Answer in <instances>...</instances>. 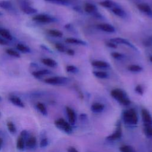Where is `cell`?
Listing matches in <instances>:
<instances>
[{
	"label": "cell",
	"instance_id": "1",
	"mask_svg": "<svg viewBox=\"0 0 152 152\" xmlns=\"http://www.w3.org/2000/svg\"><path fill=\"white\" fill-rule=\"evenodd\" d=\"M122 118L124 123L130 126L135 125L138 122L137 113L133 108L125 110L122 114Z\"/></svg>",
	"mask_w": 152,
	"mask_h": 152
},
{
	"label": "cell",
	"instance_id": "2",
	"mask_svg": "<svg viewBox=\"0 0 152 152\" xmlns=\"http://www.w3.org/2000/svg\"><path fill=\"white\" fill-rule=\"evenodd\" d=\"M110 94L113 99L124 106H128L131 103L129 99L122 90L119 88L113 89L110 92Z\"/></svg>",
	"mask_w": 152,
	"mask_h": 152
},
{
	"label": "cell",
	"instance_id": "3",
	"mask_svg": "<svg viewBox=\"0 0 152 152\" xmlns=\"http://www.w3.org/2000/svg\"><path fill=\"white\" fill-rule=\"evenodd\" d=\"M54 124L58 129L66 134H71L72 132L71 125L63 118H59L55 120Z\"/></svg>",
	"mask_w": 152,
	"mask_h": 152
},
{
	"label": "cell",
	"instance_id": "4",
	"mask_svg": "<svg viewBox=\"0 0 152 152\" xmlns=\"http://www.w3.org/2000/svg\"><path fill=\"white\" fill-rule=\"evenodd\" d=\"M46 84L53 86L65 85L69 81V79L65 77L55 76L52 77L47 78L44 81Z\"/></svg>",
	"mask_w": 152,
	"mask_h": 152
},
{
	"label": "cell",
	"instance_id": "5",
	"mask_svg": "<svg viewBox=\"0 0 152 152\" xmlns=\"http://www.w3.org/2000/svg\"><path fill=\"white\" fill-rule=\"evenodd\" d=\"M33 20L41 23H51L56 21L55 18L45 14H40L34 16Z\"/></svg>",
	"mask_w": 152,
	"mask_h": 152
},
{
	"label": "cell",
	"instance_id": "6",
	"mask_svg": "<svg viewBox=\"0 0 152 152\" xmlns=\"http://www.w3.org/2000/svg\"><path fill=\"white\" fill-rule=\"evenodd\" d=\"M122 132L121 124H118L116 126V128L115 130V131L112 134L107 136L106 137V140L107 141H110L117 140L121 138V137H122Z\"/></svg>",
	"mask_w": 152,
	"mask_h": 152
},
{
	"label": "cell",
	"instance_id": "7",
	"mask_svg": "<svg viewBox=\"0 0 152 152\" xmlns=\"http://www.w3.org/2000/svg\"><path fill=\"white\" fill-rule=\"evenodd\" d=\"M110 41L115 43V44H124L126 46H129V48L134 49L135 50H138L137 48L135 47V45H134L132 43H131L129 40L124 39V38H121V37H115V38H112L110 39Z\"/></svg>",
	"mask_w": 152,
	"mask_h": 152
},
{
	"label": "cell",
	"instance_id": "8",
	"mask_svg": "<svg viewBox=\"0 0 152 152\" xmlns=\"http://www.w3.org/2000/svg\"><path fill=\"white\" fill-rule=\"evenodd\" d=\"M65 110H66L67 118L68 119V122L71 125H75L77 121V115L75 111L69 106H66Z\"/></svg>",
	"mask_w": 152,
	"mask_h": 152
},
{
	"label": "cell",
	"instance_id": "9",
	"mask_svg": "<svg viewBox=\"0 0 152 152\" xmlns=\"http://www.w3.org/2000/svg\"><path fill=\"white\" fill-rule=\"evenodd\" d=\"M141 117L143 124L152 125V116L148 110L146 109L141 110Z\"/></svg>",
	"mask_w": 152,
	"mask_h": 152
},
{
	"label": "cell",
	"instance_id": "10",
	"mask_svg": "<svg viewBox=\"0 0 152 152\" xmlns=\"http://www.w3.org/2000/svg\"><path fill=\"white\" fill-rule=\"evenodd\" d=\"M138 9L144 13L145 14L148 15L149 17H152V9L149 5L145 3H140L137 5Z\"/></svg>",
	"mask_w": 152,
	"mask_h": 152
},
{
	"label": "cell",
	"instance_id": "11",
	"mask_svg": "<svg viewBox=\"0 0 152 152\" xmlns=\"http://www.w3.org/2000/svg\"><path fill=\"white\" fill-rule=\"evenodd\" d=\"M97 27L99 30H100L106 32V33H115V27L112 25H111L110 24H108V23L99 24L97 26Z\"/></svg>",
	"mask_w": 152,
	"mask_h": 152
},
{
	"label": "cell",
	"instance_id": "12",
	"mask_svg": "<svg viewBox=\"0 0 152 152\" xmlns=\"http://www.w3.org/2000/svg\"><path fill=\"white\" fill-rule=\"evenodd\" d=\"M37 145V140L35 137L29 136L26 141V148L29 150H34Z\"/></svg>",
	"mask_w": 152,
	"mask_h": 152
},
{
	"label": "cell",
	"instance_id": "13",
	"mask_svg": "<svg viewBox=\"0 0 152 152\" xmlns=\"http://www.w3.org/2000/svg\"><path fill=\"white\" fill-rule=\"evenodd\" d=\"M9 100L14 105L21 108L24 107V103L18 96L15 95H11L9 97Z\"/></svg>",
	"mask_w": 152,
	"mask_h": 152
},
{
	"label": "cell",
	"instance_id": "14",
	"mask_svg": "<svg viewBox=\"0 0 152 152\" xmlns=\"http://www.w3.org/2000/svg\"><path fill=\"white\" fill-rule=\"evenodd\" d=\"M105 108L104 105L103 103H99V102H95L93 103L91 106V110L95 113H99L102 112Z\"/></svg>",
	"mask_w": 152,
	"mask_h": 152
},
{
	"label": "cell",
	"instance_id": "15",
	"mask_svg": "<svg viewBox=\"0 0 152 152\" xmlns=\"http://www.w3.org/2000/svg\"><path fill=\"white\" fill-rule=\"evenodd\" d=\"M112 12L116 16L122 18H124L126 17V12L125 11L120 7L119 6H116L113 8H112L111 9Z\"/></svg>",
	"mask_w": 152,
	"mask_h": 152
},
{
	"label": "cell",
	"instance_id": "16",
	"mask_svg": "<svg viewBox=\"0 0 152 152\" xmlns=\"http://www.w3.org/2000/svg\"><path fill=\"white\" fill-rule=\"evenodd\" d=\"M91 65L94 67L98 68H108L110 67V65L108 62L103 61H99L96 60L91 62Z\"/></svg>",
	"mask_w": 152,
	"mask_h": 152
},
{
	"label": "cell",
	"instance_id": "17",
	"mask_svg": "<svg viewBox=\"0 0 152 152\" xmlns=\"http://www.w3.org/2000/svg\"><path fill=\"white\" fill-rule=\"evenodd\" d=\"M65 42L67 43L79 45H82V46H86L87 45V42H86L85 41L79 39L75 38V37H68L65 39Z\"/></svg>",
	"mask_w": 152,
	"mask_h": 152
},
{
	"label": "cell",
	"instance_id": "18",
	"mask_svg": "<svg viewBox=\"0 0 152 152\" xmlns=\"http://www.w3.org/2000/svg\"><path fill=\"white\" fill-rule=\"evenodd\" d=\"M84 11L91 14H94L95 12H97V9L96 6L91 3H86L84 5Z\"/></svg>",
	"mask_w": 152,
	"mask_h": 152
},
{
	"label": "cell",
	"instance_id": "19",
	"mask_svg": "<svg viewBox=\"0 0 152 152\" xmlns=\"http://www.w3.org/2000/svg\"><path fill=\"white\" fill-rule=\"evenodd\" d=\"M52 72L46 69H40V70H38V71H36L32 72V75L37 78H40L44 76V75H46L48 74H50Z\"/></svg>",
	"mask_w": 152,
	"mask_h": 152
},
{
	"label": "cell",
	"instance_id": "20",
	"mask_svg": "<svg viewBox=\"0 0 152 152\" xmlns=\"http://www.w3.org/2000/svg\"><path fill=\"white\" fill-rule=\"evenodd\" d=\"M20 8H21V11L24 13L28 14V15L33 14L37 12V10L36 8L31 7L30 5H24V6L20 7Z\"/></svg>",
	"mask_w": 152,
	"mask_h": 152
},
{
	"label": "cell",
	"instance_id": "21",
	"mask_svg": "<svg viewBox=\"0 0 152 152\" xmlns=\"http://www.w3.org/2000/svg\"><path fill=\"white\" fill-rule=\"evenodd\" d=\"M42 62L44 65L51 68H55L58 65V63L56 62V61H55L52 58H43L42 59Z\"/></svg>",
	"mask_w": 152,
	"mask_h": 152
},
{
	"label": "cell",
	"instance_id": "22",
	"mask_svg": "<svg viewBox=\"0 0 152 152\" xmlns=\"http://www.w3.org/2000/svg\"><path fill=\"white\" fill-rule=\"evenodd\" d=\"M100 5L104 8H110L112 9V8L118 6L117 4L113 2L112 0H103L101 2H100Z\"/></svg>",
	"mask_w": 152,
	"mask_h": 152
},
{
	"label": "cell",
	"instance_id": "23",
	"mask_svg": "<svg viewBox=\"0 0 152 152\" xmlns=\"http://www.w3.org/2000/svg\"><path fill=\"white\" fill-rule=\"evenodd\" d=\"M16 146L18 150L23 151L26 148V140L20 135L17 138Z\"/></svg>",
	"mask_w": 152,
	"mask_h": 152
},
{
	"label": "cell",
	"instance_id": "24",
	"mask_svg": "<svg viewBox=\"0 0 152 152\" xmlns=\"http://www.w3.org/2000/svg\"><path fill=\"white\" fill-rule=\"evenodd\" d=\"M0 8L5 10H12L13 9V5L8 0H2L0 1Z\"/></svg>",
	"mask_w": 152,
	"mask_h": 152
},
{
	"label": "cell",
	"instance_id": "25",
	"mask_svg": "<svg viewBox=\"0 0 152 152\" xmlns=\"http://www.w3.org/2000/svg\"><path fill=\"white\" fill-rule=\"evenodd\" d=\"M0 35L7 40H12L13 39L10 32L5 28H0Z\"/></svg>",
	"mask_w": 152,
	"mask_h": 152
},
{
	"label": "cell",
	"instance_id": "26",
	"mask_svg": "<svg viewBox=\"0 0 152 152\" xmlns=\"http://www.w3.org/2000/svg\"><path fill=\"white\" fill-rule=\"evenodd\" d=\"M143 128L145 135L148 138H152V125L143 124Z\"/></svg>",
	"mask_w": 152,
	"mask_h": 152
},
{
	"label": "cell",
	"instance_id": "27",
	"mask_svg": "<svg viewBox=\"0 0 152 152\" xmlns=\"http://www.w3.org/2000/svg\"><path fill=\"white\" fill-rule=\"evenodd\" d=\"M36 107L39 110V111L44 116H46L48 115V110L46 106L40 102H38L36 104Z\"/></svg>",
	"mask_w": 152,
	"mask_h": 152
},
{
	"label": "cell",
	"instance_id": "28",
	"mask_svg": "<svg viewBox=\"0 0 152 152\" xmlns=\"http://www.w3.org/2000/svg\"><path fill=\"white\" fill-rule=\"evenodd\" d=\"M93 74L96 77L100 79L107 78L109 77V75L107 72L102 71H94L93 72Z\"/></svg>",
	"mask_w": 152,
	"mask_h": 152
},
{
	"label": "cell",
	"instance_id": "29",
	"mask_svg": "<svg viewBox=\"0 0 152 152\" xmlns=\"http://www.w3.org/2000/svg\"><path fill=\"white\" fill-rule=\"evenodd\" d=\"M128 71L132 72H141L143 69L142 67L138 65H131L128 66Z\"/></svg>",
	"mask_w": 152,
	"mask_h": 152
},
{
	"label": "cell",
	"instance_id": "30",
	"mask_svg": "<svg viewBox=\"0 0 152 152\" xmlns=\"http://www.w3.org/2000/svg\"><path fill=\"white\" fill-rule=\"evenodd\" d=\"M48 33L53 36V37H62L63 36V33L62 31H61L60 30H56V29H50L48 30Z\"/></svg>",
	"mask_w": 152,
	"mask_h": 152
},
{
	"label": "cell",
	"instance_id": "31",
	"mask_svg": "<svg viewBox=\"0 0 152 152\" xmlns=\"http://www.w3.org/2000/svg\"><path fill=\"white\" fill-rule=\"evenodd\" d=\"M17 49L19 51L23 52V53H29L31 52L30 49L28 46H27L26 45H24L23 44H21V43H19L17 45Z\"/></svg>",
	"mask_w": 152,
	"mask_h": 152
},
{
	"label": "cell",
	"instance_id": "32",
	"mask_svg": "<svg viewBox=\"0 0 152 152\" xmlns=\"http://www.w3.org/2000/svg\"><path fill=\"white\" fill-rule=\"evenodd\" d=\"M8 130L11 134H15L17 132V128L12 121H8L7 124Z\"/></svg>",
	"mask_w": 152,
	"mask_h": 152
},
{
	"label": "cell",
	"instance_id": "33",
	"mask_svg": "<svg viewBox=\"0 0 152 152\" xmlns=\"http://www.w3.org/2000/svg\"><path fill=\"white\" fill-rule=\"evenodd\" d=\"M5 52L8 55H9L11 56L15 57V58H20V55L19 52H18L17 50H15L13 49H11V48L7 49H6Z\"/></svg>",
	"mask_w": 152,
	"mask_h": 152
},
{
	"label": "cell",
	"instance_id": "34",
	"mask_svg": "<svg viewBox=\"0 0 152 152\" xmlns=\"http://www.w3.org/2000/svg\"><path fill=\"white\" fill-rule=\"evenodd\" d=\"M66 70L67 72L72 73V74H75L78 72V69L77 66L72 65H69L66 66Z\"/></svg>",
	"mask_w": 152,
	"mask_h": 152
},
{
	"label": "cell",
	"instance_id": "35",
	"mask_svg": "<svg viewBox=\"0 0 152 152\" xmlns=\"http://www.w3.org/2000/svg\"><path fill=\"white\" fill-rule=\"evenodd\" d=\"M119 150L121 152H134L131 146L127 145L121 146L119 148Z\"/></svg>",
	"mask_w": 152,
	"mask_h": 152
},
{
	"label": "cell",
	"instance_id": "36",
	"mask_svg": "<svg viewBox=\"0 0 152 152\" xmlns=\"http://www.w3.org/2000/svg\"><path fill=\"white\" fill-rule=\"evenodd\" d=\"M111 56L115 59H118V60H120L124 58V55L122 53L117 52H113L111 53Z\"/></svg>",
	"mask_w": 152,
	"mask_h": 152
},
{
	"label": "cell",
	"instance_id": "37",
	"mask_svg": "<svg viewBox=\"0 0 152 152\" xmlns=\"http://www.w3.org/2000/svg\"><path fill=\"white\" fill-rule=\"evenodd\" d=\"M46 1L51 2L53 3L61 4V5H67L69 4V0H46Z\"/></svg>",
	"mask_w": 152,
	"mask_h": 152
},
{
	"label": "cell",
	"instance_id": "38",
	"mask_svg": "<svg viewBox=\"0 0 152 152\" xmlns=\"http://www.w3.org/2000/svg\"><path fill=\"white\" fill-rule=\"evenodd\" d=\"M55 48L59 52H64L66 51V49L65 46L64 45L59 43L55 44Z\"/></svg>",
	"mask_w": 152,
	"mask_h": 152
},
{
	"label": "cell",
	"instance_id": "39",
	"mask_svg": "<svg viewBox=\"0 0 152 152\" xmlns=\"http://www.w3.org/2000/svg\"><path fill=\"white\" fill-rule=\"evenodd\" d=\"M49 144V141L48 139L46 137H43L41 139V141L40 142V147L41 148H44L46 147V146H48Z\"/></svg>",
	"mask_w": 152,
	"mask_h": 152
},
{
	"label": "cell",
	"instance_id": "40",
	"mask_svg": "<svg viewBox=\"0 0 152 152\" xmlns=\"http://www.w3.org/2000/svg\"><path fill=\"white\" fill-rule=\"evenodd\" d=\"M135 92L140 94V95H142L144 93V89L142 88V87L141 86V85H137L135 87Z\"/></svg>",
	"mask_w": 152,
	"mask_h": 152
},
{
	"label": "cell",
	"instance_id": "41",
	"mask_svg": "<svg viewBox=\"0 0 152 152\" xmlns=\"http://www.w3.org/2000/svg\"><path fill=\"white\" fill-rule=\"evenodd\" d=\"M106 46L109 47V48H117L116 44H115V43H113V42H112L111 41L107 42Z\"/></svg>",
	"mask_w": 152,
	"mask_h": 152
},
{
	"label": "cell",
	"instance_id": "42",
	"mask_svg": "<svg viewBox=\"0 0 152 152\" xmlns=\"http://www.w3.org/2000/svg\"><path fill=\"white\" fill-rule=\"evenodd\" d=\"M8 40H5V39H4L0 37V45H8Z\"/></svg>",
	"mask_w": 152,
	"mask_h": 152
},
{
	"label": "cell",
	"instance_id": "43",
	"mask_svg": "<svg viewBox=\"0 0 152 152\" xmlns=\"http://www.w3.org/2000/svg\"><path fill=\"white\" fill-rule=\"evenodd\" d=\"M68 152H79L75 147H69L68 150H67Z\"/></svg>",
	"mask_w": 152,
	"mask_h": 152
},
{
	"label": "cell",
	"instance_id": "44",
	"mask_svg": "<svg viewBox=\"0 0 152 152\" xmlns=\"http://www.w3.org/2000/svg\"><path fill=\"white\" fill-rule=\"evenodd\" d=\"M66 53L69 55H71V56H72V55H74V54H75V52H74V50H72V49H66Z\"/></svg>",
	"mask_w": 152,
	"mask_h": 152
},
{
	"label": "cell",
	"instance_id": "45",
	"mask_svg": "<svg viewBox=\"0 0 152 152\" xmlns=\"http://www.w3.org/2000/svg\"><path fill=\"white\" fill-rule=\"evenodd\" d=\"M151 45V41L150 40H147L145 41V43H144V45L145 46H149Z\"/></svg>",
	"mask_w": 152,
	"mask_h": 152
},
{
	"label": "cell",
	"instance_id": "46",
	"mask_svg": "<svg viewBox=\"0 0 152 152\" xmlns=\"http://www.w3.org/2000/svg\"><path fill=\"white\" fill-rule=\"evenodd\" d=\"M2 144H3V140H2V138L0 137V150H1Z\"/></svg>",
	"mask_w": 152,
	"mask_h": 152
},
{
	"label": "cell",
	"instance_id": "47",
	"mask_svg": "<svg viewBox=\"0 0 152 152\" xmlns=\"http://www.w3.org/2000/svg\"><path fill=\"white\" fill-rule=\"evenodd\" d=\"M150 61L152 62V56H151L150 57Z\"/></svg>",
	"mask_w": 152,
	"mask_h": 152
},
{
	"label": "cell",
	"instance_id": "48",
	"mask_svg": "<svg viewBox=\"0 0 152 152\" xmlns=\"http://www.w3.org/2000/svg\"><path fill=\"white\" fill-rule=\"evenodd\" d=\"M2 100V98H1V97L0 96V102Z\"/></svg>",
	"mask_w": 152,
	"mask_h": 152
},
{
	"label": "cell",
	"instance_id": "49",
	"mask_svg": "<svg viewBox=\"0 0 152 152\" xmlns=\"http://www.w3.org/2000/svg\"><path fill=\"white\" fill-rule=\"evenodd\" d=\"M2 15V13L0 12V16H1V15Z\"/></svg>",
	"mask_w": 152,
	"mask_h": 152
},
{
	"label": "cell",
	"instance_id": "50",
	"mask_svg": "<svg viewBox=\"0 0 152 152\" xmlns=\"http://www.w3.org/2000/svg\"><path fill=\"white\" fill-rule=\"evenodd\" d=\"M0 116H1V113H0Z\"/></svg>",
	"mask_w": 152,
	"mask_h": 152
}]
</instances>
